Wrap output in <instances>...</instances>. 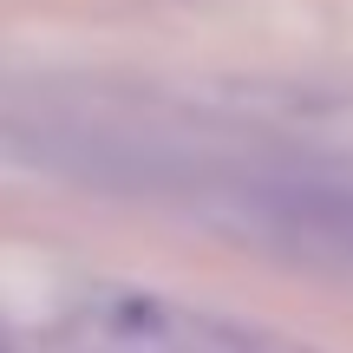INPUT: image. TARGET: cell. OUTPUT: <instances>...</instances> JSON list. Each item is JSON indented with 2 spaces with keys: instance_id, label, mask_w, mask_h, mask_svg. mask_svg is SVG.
Instances as JSON below:
<instances>
[{
  "instance_id": "6da1fadb",
  "label": "cell",
  "mask_w": 353,
  "mask_h": 353,
  "mask_svg": "<svg viewBox=\"0 0 353 353\" xmlns=\"http://www.w3.org/2000/svg\"><path fill=\"white\" fill-rule=\"evenodd\" d=\"M72 353H307L249 321L196 314L144 288H85L59 321Z\"/></svg>"
}]
</instances>
